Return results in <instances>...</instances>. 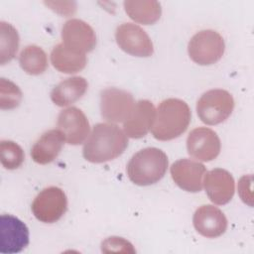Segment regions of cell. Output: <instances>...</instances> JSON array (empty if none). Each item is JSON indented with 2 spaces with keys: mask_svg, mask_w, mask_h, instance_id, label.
Here are the masks:
<instances>
[{
  "mask_svg": "<svg viewBox=\"0 0 254 254\" xmlns=\"http://www.w3.org/2000/svg\"><path fill=\"white\" fill-rule=\"evenodd\" d=\"M128 146V137L114 123H97L85 141L83 158L94 164L105 163L119 157Z\"/></svg>",
  "mask_w": 254,
  "mask_h": 254,
  "instance_id": "6da1fadb",
  "label": "cell"
},
{
  "mask_svg": "<svg viewBox=\"0 0 254 254\" xmlns=\"http://www.w3.org/2000/svg\"><path fill=\"white\" fill-rule=\"evenodd\" d=\"M191 118L189 105L178 98L163 100L156 111L152 134L160 141H170L180 137L188 129Z\"/></svg>",
  "mask_w": 254,
  "mask_h": 254,
  "instance_id": "7a4b0ae2",
  "label": "cell"
},
{
  "mask_svg": "<svg viewBox=\"0 0 254 254\" xmlns=\"http://www.w3.org/2000/svg\"><path fill=\"white\" fill-rule=\"evenodd\" d=\"M169 161L161 149L149 147L138 151L132 156L127 165L129 180L141 187L151 186L164 178Z\"/></svg>",
  "mask_w": 254,
  "mask_h": 254,
  "instance_id": "3957f363",
  "label": "cell"
},
{
  "mask_svg": "<svg viewBox=\"0 0 254 254\" xmlns=\"http://www.w3.org/2000/svg\"><path fill=\"white\" fill-rule=\"evenodd\" d=\"M225 50L224 40L214 30H202L189 42L188 53L192 62L199 65H210L218 62Z\"/></svg>",
  "mask_w": 254,
  "mask_h": 254,
  "instance_id": "277c9868",
  "label": "cell"
},
{
  "mask_svg": "<svg viewBox=\"0 0 254 254\" xmlns=\"http://www.w3.org/2000/svg\"><path fill=\"white\" fill-rule=\"evenodd\" d=\"M234 99L224 89H210L204 92L196 102L199 119L207 125H216L225 121L232 113Z\"/></svg>",
  "mask_w": 254,
  "mask_h": 254,
  "instance_id": "5b68a950",
  "label": "cell"
},
{
  "mask_svg": "<svg viewBox=\"0 0 254 254\" xmlns=\"http://www.w3.org/2000/svg\"><path fill=\"white\" fill-rule=\"evenodd\" d=\"M35 217L44 223H54L60 220L67 208V198L64 191L58 187H49L41 190L32 202Z\"/></svg>",
  "mask_w": 254,
  "mask_h": 254,
  "instance_id": "8992f818",
  "label": "cell"
},
{
  "mask_svg": "<svg viewBox=\"0 0 254 254\" xmlns=\"http://www.w3.org/2000/svg\"><path fill=\"white\" fill-rule=\"evenodd\" d=\"M134 105V97L127 90L108 87L100 92L101 116L109 123L124 122Z\"/></svg>",
  "mask_w": 254,
  "mask_h": 254,
  "instance_id": "52a82bcc",
  "label": "cell"
},
{
  "mask_svg": "<svg viewBox=\"0 0 254 254\" xmlns=\"http://www.w3.org/2000/svg\"><path fill=\"white\" fill-rule=\"evenodd\" d=\"M115 40L118 47L131 56L148 58L154 53L150 37L134 23H123L118 26L115 31Z\"/></svg>",
  "mask_w": 254,
  "mask_h": 254,
  "instance_id": "ba28073f",
  "label": "cell"
},
{
  "mask_svg": "<svg viewBox=\"0 0 254 254\" xmlns=\"http://www.w3.org/2000/svg\"><path fill=\"white\" fill-rule=\"evenodd\" d=\"M221 143L218 135L207 127L192 129L187 138V150L197 161L209 162L220 153Z\"/></svg>",
  "mask_w": 254,
  "mask_h": 254,
  "instance_id": "9c48e42d",
  "label": "cell"
},
{
  "mask_svg": "<svg viewBox=\"0 0 254 254\" xmlns=\"http://www.w3.org/2000/svg\"><path fill=\"white\" fill-rule=\"evenodd\" d=\"M59 129L69 145L82 144L89 135L90 126L87 117L77 107L71 106L62 110L58 116Z\"/></svg>",
  "mask_w": 254,
  "mask_h": 254,
  "instance_id": "30bf717a",
  "label": "cell"
},
{
  "mask_svg": "<svg viewBox=\"0 0 254 254\" xmlns=\"http://www.w3.org/2000/svg\"><path fill=\"white\" fill-rule=\"evenodd\" d=\"M0 229L1 253H19L28 246L29 229L19 218L10 214H2L0 217Z\"/></svg>",
  "mask_w": 254,
  "mask_h": 254,
  "instance_id": "8fae6325",
  "label": "cell"
},
{
  "mask_svg": "<svg viewBox=\"0 0 254 254\" xmlns=\"http://www.w3.org/2000/svg\"><path fill=\"white\" fill-rule=\"evenodd\" d=\"M63 44L77 53L91 52L96 46L94 30L80 19H70L62 28Z\"/></svg>",
  "mask_w": 254,
  "mask_h": 254,
  "instance_id": "7c38bea8",
  "label": "cell"
},
{
  "mask_svg": "<svg viewBox=\"0 0 254 254\" xmlns=\"http://www.w3.org/2000/svg\"><path fill=\"white\" fill-rule=\"evenodd\" d=\"M205 173L203 164L190 159L178 160L171 166V176L175 184L190 192H198L202 190Z\"/></svg>",
  "mask_w": 254,
  "mask_h": 254,
  "instance_id": "4fadbf2b",
  "label": "cell"
},
{
  "mask_svg": "<svg viewBox=\"0 0 254 254\" xmlns=\"http://www.w3.org/2000/svg\"><path fill=\"white\" fill-rule=\"evenodd\" d=\"M203 186L208 198L218 205L228 203L234 195V179L231 174L224 169L216 168L205 173Z\"/></svg>",
  "mask_w": 254,
  "mask_h": 254,
  "instance_id": "5bb4252c",
  "label": "cell"
},
{
  "mask_svg": "<svg viewBox=\"0 0 254 254\" xmlns=\"http://www.w3.org/2000/svg\"><path fill=\"white\" fill-rule=\"evenodd\" d=\"M156 118L154 104L147 99L135 103L131 113L123 122V129L127 137L139 139L148 134L152 129Z\"/></svg>",
  "mask_w": 254,
  "mask_h": 254,
  "instance_id": "9a60e30c",
  "label": "cell"
},
{
  "mask_svg": "<svg viewBox=\"0 0 254 254\" xmlns=\"http://www.w3.org/2000/svg\"><path fill=\"white\" fill-rule=\"evenodd\" d=\"M195 230L206 238L221 236L227 229V218L216 206L203 204L199 206L192 217Z\"/></svg>",
  "mask_w": 254,
  "mask_h": 254,
  "instance_id": "2e32d148",
  "label": "cell"
},
{
  "mask_svg": "<svg viewBox=\"0 0 254 254\" xmlns=\"http://www.w3.org/2000/svg\"><path fill=\"white\" fill-rule=\"evenodd\" d=\"M64 142V137L59 129L45 132L31 149L33 161L40 165L52 163L61 153Z\"/></svg>",
  "mask_w": 254,
  "mask_h": 254,
  "instance_id": "e0dca14e",
  "label": "cell"
},
{
  "mask_svg": "<svg viewBox=\"0 0 254 254\" xmlns=\"http://www.w3.org/2000/svg\"><path fill=\"white\" fill-rule=\"evenodd\" d=\"M87 87L88 83L84 77H68L53 88L51 92V99L56 105L64 107L80 99L86 92Z\"/></svg>",
  "mask_w": 254,
  "mask_h": 254,
  "instance_id": "ac0fdd59",
  "label": "cell"
},
{
  "mask_svg": "<svg viewBox=\"0 0 254 254\" xmlns=\"http://www.w3.org/2000/svg\"><path fill=\"white\" fill-rule=\"evenodd\" d=\"M51 63L61 72L76 73L85 67L87 59L85 54L74 52L61 43L53 48Z\"/></svg>",
  "mask_w": 254,
  "mask_h": 254,
  "instance_id": "d6986e66",
  "label": "cell"
},
{
  "mask_svg": "<svg viewBox=\"0 0 254 254\" xmlns=\"http://www.w3.org/2000/svg\"><path fill=\"white\" fill-rule=\"evenodd\" d=\"M125 12L136 23L152 25L162 14L161 4L155 0H127L123 3Z\"/></svg>",
  "mask_w": 254,
  "mask_h": 254,
  "instance_id": "ffe728a7",
  "label": "cell"
},
{
  "mask_svg": "<svg viewBox=\"0 0 254 254\" xmlns=\"http://www.w3.org/2000/svg\"><path fill=\"white\" fill-rule=\"evenodd\" d=\"M21 68L28 74L39 75L48 68V57L45 51L36 45L25 47L19 56Z\"/></svg>",
  "mask_w": 254,
  "mask_h": 254,
  "instance_id": "44dd1931",
  "label": "cell"
},
{
  "mask_svg": "<svg viewBox=\"0 0 254 254\" xmlns=\"http://www.w3.org/2000/svg\"><path fill=\"white\" fill-rule=\"evenodd\" d=\"M19 48V35L17 30L9 23H0V64L11 62Z\"/></svg>",
  "mask_w": 254,
  "mask_h": 254,
  "instance_id": "7402d4cb",
  "label": "cell"
},
{
  "mask_svg": "<svg viewBox=\"0 0 254 254\" xmlns=\"http://www.w3.org/2000/svg\"><path fill=\"white\" fill-rule=\"evenodd\" d=\"M24 160V151L17 143L10 140H2L0 142V161L5 169H18Z\"/></svg>",
  "mask_w": 254,
  "mask_h": 254,
  "instance_id": "603a6c76",
  "label": "cell"
},
{
  "mask_svg": "<svg viewBox=\"0 0 254 254\" xmlns=\"http://www.w3.org/2000/svg\"><path fill=\"white\" fill-rule=\"evenodd\" d=\"M23 98L21 89L14 82L6 78L0 79V108L14 109L19 106Z\"/></svg>",
  "mask_w": 254,
  "mask_h": 254,
  "instance_id": "cb8c5ba5",
  "label": "cell"
}]
</instances>
